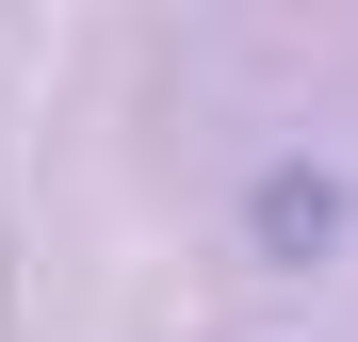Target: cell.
<instances>
[{"mask_svg":"<svg viewBox=\"0 0 358 342\" xmlns=\"http://www.w3.org/2000/svg\"><path fill=\"white\" fill-rule=\"evenodd\" d=\"M245 228H261L277 261H326V245H342V180H326V163H261V196H245Z\"/></svg>","mask_w":358,"mask_h":342,"instance_id":"6da1fadb","label":"cell"}]
</instances>
